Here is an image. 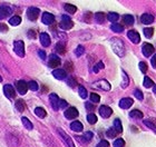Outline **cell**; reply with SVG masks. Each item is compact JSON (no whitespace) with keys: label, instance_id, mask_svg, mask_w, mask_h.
Segmentation results:
<instances>
[{"label":"cell","instance_id":"1","mask_svg":"<svg viewBox=\"0 0 156 147\" xmlns=\"http://www.w3.org/2000/svg\"><path fill=\"white\" fill-rule=\"evenodd\" d=\"M111 46L112 49L114 50V52L118 57H123L125 55V46H124V43L122 39H119V38H112Z\"/></svg>","mask_w":156,"mask_h":147},{"label":"cell","instance_id":"2","mask_svg":"<svg viewBox=\"0 0 156 147\" xmlns=\"http://www.w3.org/2000/svg\"><path fill=\"white\" fill-rule=\"evenodd\" d=\"M91 86L95 87V88L99 89V90H104V92L111 90V84H109L107 80H105V79L97 80V82H95L94 84H91Z\"/></svg>","mask_w":156,"mask_h":147},{"label":"cell","instance_id":"3","mask_svg":"<svg viewBox=\"0 0 156 147\" xmlns=\"http://www.w3.org/2000/svg\"><path fill=\"white\" fill-rule=\"evenodd\" d=\"M13 50H15V52L19 56L20 58L25 57V44H23V40L15 41V44H13Z\"/></svg>","mask_w":156,"mask_h":147},{"label":"cell","instance_id":"4","mask_svg":"<svg viewBox=\"0 0 156 147\" xmlns=\"http://www.w3.org/2000/svg\"><path fill=\"white\" fill-rule=\"evenodd\" d=\"M59 27L62 28V29H65V30H68V29H72L73 27H74V23H73L70 18L68 16H62V21L59 23Z\"/></svg>","mask_w":156,"mask_h":147},{"label":"cell","instance_id":"5","mask_svg":"<svg viewBox=\"0 0 156 147\" xmlns=\"http://www.w3.org/2000/svg\"><path fill=\"white\" fill-rule=\"evenodd\" d=\"M39 13H40V10H39L38 8H36V7H29L28 10H27V17H28V19L31 20V21L37 20Z\"/></svg>","mask_w":156,"mask_h":147},{"label":"cell","instance_id":"6","mask_svg":"<svg viewBox=\"0 0 156 147\" xmlns=\"http://www.w3.org/2000/svg\"><path fill=\"white\" fill-rule=\"evenodd\" d=\"M12 11H13V9L11 8V7L6 6V5L0 6V19H5V18H7V17L11 16Z\"/></svg>","mask_w":156,"mask_h":147},{"label":"cell","instance_id":"7","mask_svg":"<svg viewBox=\"0 0 156 147\" xmlns=\"http://www.w3.org/2000/svg\"><path fill=\"white\" fill-rule=\"evenodd\" d=\"M60 64H62V60H60V58H59L58 56L55 55V54L50 55L48 61V66L50 68H57L58 66H60Z\"/></svg>","mask_w":156,"mask_h":147},{"label":"cell","instance_id":"8","mask_svg":"<svg viewBox=\"0 0 156 147\" xmlns=\"http://www.w3.org/2000/svg\"><path fill=\"white\" fill-rule=\"evenodd\" d=\"M127 37H128V39L134 44H140V33H137L136 30H129L128 33H127Z\"/></svg>","mask_w":156,"mask_h":147},{"label":"cell","instance_id":"9","mask_svg":"<svg viewBox=\"0 0 156 147\" xmlns=\"http://www.w3.org/2000/svg\"><path fill=\"white\" fill-rule=\"evenodd\" d=\"M17 90L20 95H26L27 92H28V86H27V82L25 80H19L17 82Z\"/></svg>","mask_w":156,"mask_h":147},{"label":"cell","instance_id":"10","mask_svg":"<svg viewBox=\"0 0 156 147\" xmlns=\"http://www.w3.org/2000/svg\"><path fill=\"white\" fill-rule=\"evenodd\" d=\"M3 94L9 99H11V98L16 96V90H15V88L11 85H5L3 86Z\"/></svg>","mask_w":156,"mask_h":147},{"label":"cell","instance_id":"11","mask_svg":"<svg viewBox=\"0 0 156 147\" xmlns=\"http://www.w3.org/2000/svg\"><path fill=\"white\" fill-rule=\"evenodd\" d=\"M113 114V109L111 107H108V106H101L99 108V115H101L103 118H109L111 117V115Z\"/></svg>","mask_w":156,"mask_h":147},{"label":"cell","instance_id":"12","mask_svg":"<svg viewBox=\"0 0 156 147\" xmlns=\"http://www.w3.org/2000/svg\"><path fill=\"white\" fill-rule=\"evenodd\" d=\"M65 117L67 119H74L78 116V110L75 107H69L65 110Z\"/></svg>","mask_w":156,"mask_h":147},{"label":"cell","instance_id":"13","mask_svg":"<svg viewBox=\"0 0 156 147\" xmlns=\"http://www.w3.org/2000/svg\"><path fill=\"white\" fill-rule=\"evenodd\" d=\"M41 20L42 23H45V25H51L54 23V20H55V17L50 12H44L42 13Z\"/></svg>","mask_w":156,"mask_h":147},{"label":"cell","instance_id":"14","mask_svg":"<svg viewBox=\"0 0 156 147\" xmlns=\"http://www.w3.org/2000/svg\"><path fill=\"white\" fill-rule=\"evenodd\" d=\"M155 51V49H154L153 45H151V44H144L143 46V55L145 57H150L152 56Z\"/></svg>","mask_w":156,"mask_h":147},{"label":"cell","instance_id":"15","mask_svg":"<svg viewBox=\"0 0 156 147\" xmlns=\"http://www.w3.org/2000/svg\"><path fill=\"white\" fill-rule=\"evenodd\" d=\"M49 100H50V104L52 106V109L54 110H58L59 107H58V104H59V97L57 96V94H51V95L49 96Z\"/></svg>","mask_w":156,"mask_h":147},{"label":"cell","instance_id":"16","mask_svg":"<svg viewBox=\"0 0 156 147\" xmlns=\"http://www.w3.org/2000/svg\"><path fill=\"white\" fill-rule=\"evenodd\" d=\"M134 104V101L132 98H123L119 100V107L123 109H128V108Z\"/></svg>","mask_w":156,"mask_h":147},{"label":"cell","instance_id":"17","mask_svg":"<svg viewBox=\"0 0 156 147\" xmlns=\"http://www.w3.org/2000/svg\"><path fill=\"white\" fill-rule=\"evenodd\" d=\"M58 131H59V134L62 135V139L65 141V143H66V145H67V146H68V147H75V145H74V142L72 141V138L69 137L65 131H62V129H58Z\"/></svg>","mask_w":156,"mask_h":147},{"label":"cell","instance_id":"18","mask_svg":"<svg viewBox=\"0 0 156 147\" xmlns=\"http://www.w3.org/2000/svg\"><path fill=\"white\" fill-rule=\"evenodd\" d=\"M52 76L55 77L56 79H59V80H62L67 77V72L64 70V69H56L52 72Z\"/></svg>","mask_w":156,"mask_h":147},{"label":"cell","instance_id":"19","mask_svg":"<svg viewBox=\"0 0 156 147\" xmlns=\"http://www.w3.org/2000/svg\"><path fill=\"white\" fill-rule=\"evenodd\" d=\"M154 21V17L150 13H144L140 16V23H144V25H150Z\"/></svg>","mask_w":156,"mask_h":147},{"label":"cell","instance_id":"20","mask_svg":"<svg viewBox=\"0 0 156 147\" xmlns=\"http://www.w3.org/2000/svg\"><path fill=\"white\" fill-rule=\"evenodd\" d=\"M40 43L44 47H48L50 45V37L47 33H40Z\"/></svg>","mask_w":156,"mask_h":147},{"label":"cell","instance_id":"21","mask_svg":"<svg viewBox=\"0 0 156 147\" xmlns=\"http://www.w3.org/2000/svg\"><path fill=\"white\" fill-rule=\"evenodd\" d=\"M70 128H72V131H77V133H79V131H81L83 129H84V127H83V124H81L80 121H73L72 124H70Z\"/></svg>","mask_w":156,"mask_h":147},{"label":"cell","instance_id":"22","mask_svg":"<svg viewBox=\"0 0 156 147\" xmlns=\"http://www.w3.org/2000/svg\"><path fill=\"white\" fill-rule=\"evenodd\" d=\"M16 109L18 111H20V113H23L25 109H26V103L23 100V99H18V100L16 101Z\"/></svg>","mask_w":156,"mask_h":147},{"label":"cell","instance_id":"23","mask_svg":"<svg viewBox=\"0 0 156 147\" xmlns=\"http://www.w3.org/2000/svg\"><path fill=\"white\" fill-rule=\"evenodd\" d=\"M56 51L58 52V54H60V55H64V54L66 52L65 43H62V41H59V43H57V45H56Z\"/></svg>","mask_w":156,"mask_h":147},{"label":"cell","instance_id":"24","mask_svg":"<svg viewBox=\"0 0 156 147\" xmlns=\"http://www.w3.org/2000/svg\"><path fill=\"white\" fill-rule=\"evenodd\" d=\"M123 23L127 26H132L134 23V17L132 15H124L123 16Z\"/></svg>","mask_w":156,"mask_h":147},{"label":"cell","instance_id":"25","mask_svg":"<svg viewBox=\"0 0 156 147\" xmlns=\"http://www.w3.org/2000/svg\"><path fill=\"white\" fill-rule=\"evenodd\" d=\"M114 129L116 131L117 134H120V133H123V126H122V123L118 118H116L114 121Z\"/></svg>","mask_w":156,"mask_h":147},{"label":"cell","instance_id":"26","mask_svg":"<svg viewBox=\"0 0 156 147\" xmlns=\"http://www.w3.org/2000/svg\"><path fill=\"white\" fill-rule=\"evenodd\" d=\"M129 116L134 119H140V118H143V113L138 109H134L129 113Z\"/></svg>","mask_w":156,"mask_h":147},{"label":"cell","instance_id":"27","mask_svg":"<svg viewBox=\"0 0 156 147\" xmlns=\"http://www.w3.org/2000/svg\"><path fill=\"white\" fill-rule=\"evenodd\" d=\"M21 121H23V126H25V127H26L28 131H31V129L34 128V125L31 124V121H30L27 117H23V118H21Z\"/></svg>","mask_w":156,"mask_h":147},{"label":"cell","instance_id":"28","mask_svg":"<svg viewBox=\"0 0 156 147\" xmlns=\"http://www.w3.org/2000/svg\"><path fill=\"white\" fill-rule=\"evenodd\" d=\"M35 114H36L39 118H45L46 116H47V113H46V110L41 107H37L36 109H35Z\"/></svg>","mask_w":156,"mask_h":147},{"label":"cell","instance_id":"29","mask_svg":"<svg viewBox=\"0 0 156 147\" xmlns=\"http://www.w3.org/2000/svg\"><path fill=\"white\" fill-rule=\"evenodd\" d=\"M106 19V16H105L104 12H97L95 15V20H96V23H103Z\"/></svg>","mask_w":156,"mask_h":147},{"label":"cell","instance_id":"30","mask_svg":"<svg viewBox=\"0 0 156 147\" xmlns=\"http://www.w3.org/2000/svg\"><path fill=\"white\" fill-rule=\"evenodd\" d=\"M20 23H21V18L19 16L11 17L9 19V23L11 26H18V25H20Z\"/></svg>","mask_w":156,"mask_h":147},{"label":"cell","instance_id":"31","mask_svg":"<svg viewBox=\"0 0 156 147\" xmlns=\"http://www.w3.org/2000/svg\"><path fill=\"white\" fill-rule=\"evenodd\" d=\"M78 93H79V96H80L83 99H86V98H87V89L85 88L84 86H81V85L78 86Z\"/></svg>","mask_w":156,"mask_h":147},{"label":"cell","instance_id":"32","mask_svg":"<svg viewBox=\"0 0 156 147\" xmlns=\"http://www.w3.org/2000/svg\"><path fill=\"white\" fill-rule=\"evenodd\" d=\"M122 76H123V82H122V88H126L128 84H129V79L128 76L125 72H122Z\"/></svg>","mask_w":156,"mask_h":147},{"label":"cell","instance_id":"33","mask_svg":"<svg viewBox=\"0 0 156 147\" xmlns=\"http://www.w3.org/2000/svg\"><path fill=\"white\" fill-rule=\"evenodd\" d=\"M107 19L109 21H112V23H116L117 20L119 19V15L117 12H109L107 16Z\"/></svg>","mask_w":156,"mask_h":147},{"label":"cell","instance_id":"34","mask_svg":"<svg viewBox=\"0 0 156 147\" xmlns=\"http://www.w3.org/2000/svg\"><path fill=\"white\" fill-rule=\"evenodd\" d=\"M111 29L114 31V33H123L124 30V27L119 23H113L111 26Z\"/></svg>","mask_w":156,"mask_h":147},{"label":"cell","instance_id":"35","mask_svg":"<svg viewBox=\"0 0 156 147\" xmlns=\"http://www.w3.org/2000/svg\"><path fill=\"white\" fill-rule=\"evenodd\" d=\"M27 86H28V89H30V90H33V92H37L38 90V84H37V82H35V80H31V82H29L28 84H27Z\"/></svg>","mask_w":156,"mask_h":147},{"label":"cell","instance_id":"36","mask_svg":"<svg viewBox=\"0 0 156 147\" xmlns=\"http://www.w3.org/2000/svg\"><path fill=\"white\" fill-rule=\"evenodd\" d=\"M143 85H144V87H146V88H151V87H153L154 86V82L150 78V77H147L146 76V77L144 78Z\"/></svg>","mask_w":156,"mask_h":147},{"label":"cell","instance_id":"37","mask_svg":"<svg viewBox=\"0 0 156 147\" xmlns=\"http://www.w3.org/2000/svg\"><path fill=\"white\" fill-rule=\"evenodd\" d=\"M65 10L69 13H75L77 11V8L74 5H69V3H66L65 5Z\"/></svg>","mask_w":156,"mask_h":147},{"label":"cell","instance_id":"38","mask_svg":"<svg viewBox=\"0 0 156 147\" xmlns=\"http://www.w3.org/2000/svg\"><path fill=\"white\" fill-rule=\"evenodd\" d=\"M87 121L89 124H96L97 121V117L95 114H88L87 115Z\"/></svg>","mask_w":156,"mask_h":147},{"label":"cell","instance_id":"39","mask_svg":"<svg viewBox=\"0 0 156 147\" xmlns=\"http://www.w3.org/2000/svg\"><path fill=\"white\" fill-rule=\"evenodd\" d=\"M153 33H154L153 28H145L144 29V35H145L146 38H151V37L153 36Z\"/></svg>","mask_w":156,"mask_h":147},{"label":"cell","instance_id":"40","mask_svg":"<svg viewBox=\"0 0 156 147\" xmlns=\"http://www.w3.org/2000/svg\"><path fill=\"white\" fill-rule=\"evenodd\" d=\"M125 146V141L123 138H117L114 142V147H124Z\"/></svg>","mask_w":156,"mask_h":147},{"label":"cell","instance_id":"41","mask_svg":"<svg viewBox=\"0 0 156 147\" xmlns=\"http://www.w3.org/2000/svg\"><path fill=\"white\" fill-rule=\"evenodd\" d=\"M134 96H135L138 100H143L144 99V95H143V93L140 92V89H135V92H134Z\"/></svg>","mask_w":156,"mask_h":147},{"label":"cell","instance_id":"42","mask_svg":"<svg viewBox=\"0 0 156 147\" xmlns=\"http://www.w3.org/2000/svg\"><path fill=\"white\" fill-rule=\"evenodd\" d=\"M84 52H85V48L83 46H78L77 48L75 49V55L77 56V57H80Z\"/></svg>","mask_w":156,"mask_h":147},{"label":"cell","instance_id":"43","mask_svg":"<svg viewBox=\"0 0 156 147\" xmlns=\"http://www.w3.org/2000/svg\"><path fill=\"white\" fill-rule=\"evenodd\" d=\"M103 68H105V65L103 64V61H98L97 65H95V67H94V72L97 74V72H99V69H103Z\"/></svg>","mask_w":156,"mask_h":147},{"label":"cell","instance_id":"44","mask_svg":"<svg viewBox=\"0 0 156 147\" xmlns=\"http://www.w3.org/2000/svg\"><path fill=\"white\" fill-rule=\"evenodd\" d=\"M91 138H93V133H91V131H87V133L84 135V137L80 138V139H83L84 142H89V141H91ZM84 142H83V143H84Z\"/></svg>","mask_w":156,"mask_h":147},{"label":"cell","instance_id":"45","mask_svg":"<svg viewBox=\"0 0 156 147\" xmlns=\"http://www.w3.org/2000/svg\"><path fill=\"white\" fill-rule=\"evenodd\" d=\"M90 100L93 101V103H99V100H101V97H99V95H97V94L91 93V94H90Z\"/></svg>","mask_w":156,"mask_h":147},{"label":"cell","instance_id":"46","mask_svg":"<svg viewBox=\"0 0 156 147\" xmlns=\"http://www.w3.org/2000/svg\"><path fill=\"white\" fill-rule=\"evenodd\" d=\"M106 134H107V136H108L109 138H114V137H116L117 133L115 131L114 128H109V129L107 131V133H106Z\"/></svg>","mask_w":156,"mask_h":147},{"label":"cell","instance_id":"47","mask_svg":"<svg viewBox=\"0 0 156 147\" xmlns=\"http://www.w3.org/2000/svg\"><path fill=\"white\" fill-rule=\"evenodd\" d=\"M140 72H143V74H145V72H147V64L145 61H140Z\"/></svg>","mask_w":156,"mask_h":147},{"label":"cell","instance_id":"48","mask_svg":"<svg viewBox=\"0 0 156 147\" xmlns=\"http://www.w3.org/2000/svg\"><path fill=\"white\" fill-rule=\"evenodd\" d=\"M67 84H68V85L70 86V87H76V86H77V82H76V78H74V77H70V78L68 79Z\"/></svg>","mask_w":156,"mask_h":147},{"label":"cell","instance_id":"49","mask_svg":"<svg viewBox=\"0 0 156 147\" xmlns=\"http://www.w3.org/2000/svg\"><path fill=\"white\" fill-rule=\"evenodd\" d=\"M144 124L146 125L147 127H150V128H152L153 131H155V125L152 123V121H150V119H145V121H144Z\"/></svg>","mask_w":156,"mask_h":147},{"label":"cell","instance_id":"50","mask_svg":"<svg viewBox=\"0 0 156 147\" xmlns=\"http://www.w3.org/2000/svg\"><path fill=\"white\" fill-rule=\"evenodd\" d=\"M67 106H68L67 101L64 100V99H59V104H58V107L59 108H66Z\"/></svg>","mask_w":156,"mask_h":147},{"label":"cell","instance_id":"51","mask_svg":"<svg viewBox=\"0 0 156 147\" xmlns=\"http://www.w3.org/2000/svg\"><path fill=\"white\" fill-rule=\"evenodd\" d=\"M97 147H109V143L106 141H101L97 144Z\"/></svg>","mask_w":156,"mask_h":147},{"label":"cell","instance_id":"52","mask_svg":"<svg viewBox=\"0 0 156 147\" xmlns=\"http://www.w3.org/2000/svg\"><path fill=\"white\" fill-rule=\"evenodd\" d=\"M0 31H8V27H7V25H5V23H0Z\"/></svg>","mask_w":156,"mask_h":147},{"label":"cell","instance_id":"53","mask_svg":"<svg viewBox=\"0 0 156 147\" xmlns=\"http://www.w3.org/2000/svg\"><path fill=\"white\" fill-rule=\"evenodd\" d=\"M38 54H39V57H40L42 60H45V59H46V52L44 51V50H39Z\"/></svg>","mask_w":156,"mask_h":147},{"label":"cell","instance_id":"54","mask_svg":"<svg viewBox=\"0 0 156 147\" xmlns=\"http://www.w3.org/2000/svg\"><path fill=\"white\" fill-rule=\"evenodd\" d=\"M28 37H29V38H34V39H35V38H36V33H35V31H33V30H29V31H28Z\"/></svg>","mask_w":156,"mask_h":147},{"label":"cell","instance_id":"55","mask_svg":"<svg viewBox=\"0 0 156 147\" xmlns=\"http://www.w3.org/2000/svg\"><path fill=\"white\" fill-rule=\"evenodd\" d=\"M86 108H87L88 110H94L95 109V107L91 104H86Z\"/></svg>","mask_w":156,"mask_h":147},{"label":"cell","instance_id":"56","mask_svg":"<svg viewBox=\"0 0 156 147\" xmlns=\"http://www.w3.org/2000/svg\"><path fill=\"white\" fill-rule=\"evenodd\" d=\"M152 66H153L154 68L156 67V66H155V57H153V58H152Z\"/></svg>","mask_w":156,"mask_h":147},{"label":"cell","instance_id":"57","mask_svg":"<svg viewBox=\"0 0 156 147\" xmlns=\"http://www.w3.org/2000/svg\"><path fill=\"white\" fill-rule=\"evenodd\" d=\"M0 82H2V77L1 76H0Z\"/></svg>","mask_w":156,"mask_h":147}]
</instances>
